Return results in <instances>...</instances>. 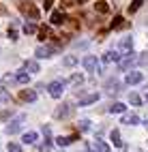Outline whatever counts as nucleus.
I'll use <instances>...</instances> for the list:
<instances>
[{
  "instance_id": "f257e3e1",
  "label": "nucleus",
  "mask_w": 148,
  "mask_h": 152,
  "mask_svg": "<svg viewBox=\"0 0 148 152\" xmlns=\"http://www.w3.org/2000/svg\"><path fill=\"white\" fill-rule=\"evenodd\" d=\"M19 11H22L24 15H28L30 19H34V22H37L39 17H41V13H39V9H37V7H34L32 2H28V0H24V2H19Z\"/></svg>"
},
{
  "instance_id": "f03ea898",
  "label": "nucleus",
  "mask_w": 148,
  "mask_h": 152,
  "mask_svg": "<svg viewBox=\"0 0 148 152\" xmlns=\"http://www.w3.org/2000/svg\"><path fill=\"white\" fill-rule=\"evenodd\" d=\"M71 114H73V105H71V103H62V105H58V107L54 109V118H56V120L69 118Z\"/></svg>"
},
{
  "instance_id": "7ed1b4c3",
  "label": "nucleus",
  "mask_w": 148,
  "mask_h": 152,
  "mask_svg": "<svg viewBox=\"0 0 148 152\" xmlns=\"http://www.w3.org/2000/svg\"><path fill=\"white\" fill-rule=\"evenodd\" d=\"M47 90H49V94H52L54 99H60L62 92H64V82H52L47 86Z\"/></svg>"
},
{
  "instance_id": "20e7f679",
  "label": "nucleus",
  "mask_w": 148,
  "mask_h": 152,
  "mask_svg": "<svg viewBox=\"0 0 148 152\" xmlns=\"http://www.w3.org/2000/svg\"><path fill=\"white\" fill-rule=\"evenodd\" d=\"M24 120H26V116H17L13 122H9V126H7V133L9 135H15L19 129H22V124H24Z\"/></svg>"
},
{
  "instance_id": "39448f33",
  "label": "nucleus",
  "mask_w": 148,
  "mask_h": 152,
  "mask_svg": "<svg viewBox=\"0 0 148 152\" xmlns=\"http://www.w3.org/2000/svg\"><path fill=\"white\" fill-rule=\"evenodd\" d=\"M82 64H84L86 71H90V73L99 71V62H97V58H95V56H86V58L82 60Z\"/></svg>"
},
{
  "instance_id": "423d86ee",
  "label": "nucleus",
  "mask_w": 148,
  "mask_h": 152,
  "mask_svg": "<svg viewBox=\"0 0 148 152\" xmlns=\"http://www.w3.org/2000/svg\"><path fill=\"white\" fill-rule=\"evenodd\" d=\"M37 58H49L52 54H56V47H52V45H41V47H37Z\"/></svg>"
},
{
  "instance_id": "0eeeda50",
  "label": "nucleus",
  "mask_w": 148,
  "mask_h": 152,
  "mask_svg": "<svg viewBox=\"0 0 148 152\" xmlns=\"http://www.w3.org/2000/svg\"><path fill=\"white\" fill-rule=\"evenodd\" d=\"M144 79V75L140 73V71H131V73H127V77H125V82L129 84V86H133V84H140Z\"/></svg>"
},
{
  "instance_id": "6e6552de",
  "label": "nucleus",
  "mask_w": 148,
  "mask_h": 152,
  "mask_svg": "<svg viewBox=\"0 0 148 152\" xmlns=\"http://www.w3.org/2000/svg\"><path fill=\"white\" fill-rule=\"evenodd\" d=\"M103 62H120V54L116 49H110V52L103 54Z\"/></svg>"
},
{
  "instance_id": "1a4fd4ad",
  "label": "nucleus",
  "mask_w": 148,
  "mask_h": 152,
  "mask_svg": "<svg viewBox=\"0 0 148 152\" xmlns=\"http://www.w3.org/2000/svg\"><path fill=\"white\" fill-rule=\"evenodd\" d=\"M64 19H67V15L62 11H54L52 13V24L54 26H64Z\"/></svg>"
},
{
  "instance_id": "9d476101",
  "label": "nucleus",
  "mask_w": 148,
  "mask_h": 152,
  "mask_svg": "<svg viewBox=\"0 0 148 152\" xmlns=\"http://www.w3.org/2000/svg\"><path fill=\"white\" fill-rule=\"evenodd\" d=\"M131 49H133V41H131V39H129V37L120 39V52H122V54H129Z\"/></svg>"
},
{
  "instance_id": "9b49d317",
  "label": "nucleus",
  "mask_w": 148,
  "mask_h": 152,
  "mask_svg": "<svg viewBox=\"0 0 148 152\" xmlns=\"http://www.w3.org/2000/svg\"><path fill=\"white\" fill-rule=\"evenodd\" d=\"M19 99H22V101H28V103H32V101L37 99V92H34V90H22V92H19Z\"/></svg>"
},
{
  "instance_id": "f8f14e48",
  "label": "nucleus",
  "mask_w": 148,
  "mask_h": 152,
  "mask_svg": "<svg viewBox=\"0 0 148 152\" xmlns=\"http://www.w3.org/2000/svg\"><path fill=\"white\" fill-rule=\"evenodd\" d=\"M92 148H95V152H112V148L105 144V141H101V139H97L95 144H92Z\"/></svg>"
},
{
  "instance_id": "ddd939ff",
  "label": "nucleus",
  "mask_w": 148,
  "mask_h": 152,
  "mask_svg": "<svg viewBox=\"0 0 148 152\" xmlns=\"http://www.w3.org/2000/svg\"><path fill=\"white\" fill-rule=\"evenodd\" d=\"M95 11H97V13H101V15H107V13H110V7H107L105 0H99V2L95 4Z\"/></svg>"
},
{
  "instance_id": "4468645a",
  "label": "nucleus",
  "mask_w": 148,
  "mask_h": 152,
  "mask_svg": "<svg viewBox=\"0 0 148 152\" xmlns=\"http://www.w3.org/2000/svg\"><path fill=\"white\" fill-rule=\"evenodd\" d=\"M137 122H140V118H137L135 114H125V116H122V124L133 126V124H137Z\"/></svg>"
},
{
  "instance_id": "2eb2a0df",
  "label": "nucleus",
  "mask_w": 148,
  "mask_h": 152,
  "mask_svg": "<svg viewBox=\"0 0 148 152\" xmlns=\"http://www.w3.org/2000/svg\"><path fill=\"white\" fill-rule=\"evenodd\" d=\"M75 139H77V135H71V137H62V135H60V137L56 139V144H58V146H69V144H73Z\"/></svg>"
},
{
  "instance_id": "dca6fc26",
  "label": "nucleus",
  "mask_w": 148,
  "mask_h": 152,
  "mask_svg": "<svg viewBox=\"0 0 148 152\" xmlns=\"http://www.w3.org/2000/svg\"><path fill=\"white\" fill-rule=\"evenodd\" d=\"M24 71H30V73H39V64L34 60H26L24 62Z\"/></svg>"
},
{
  "instance_id": "f3484780",
  "label": "nucleus",
  "mask_w": 148,
  "mask_h": 152,
  "mask_svg": "<svg viewBox=\"0 0 148 152\" xmlns=\"http://www.w3.org/2000/svg\"><path fill=\"white\" fill-rule=\"evenodd\" d=\"M97 101H99V94L95 92V94H88V96L80 99V105H90V103H97Z\"/></svg>"
},
{
  "instance_id": "a211bd4d",
  "label": "nucleus",
  "mask_w": 148,
  "mask_h": 152,
  "mask_svg": "<svg viewBox=\"0 0 148 152\" xmlns=\"http://www.w3.org/2000/svg\"><path fill=\"white\" fill-rule=\"evenodd\" d=\"M15 82L17 84H28V82H30V75H28L26 71H19V73L15 75Z\"/></svg>"
},
{
  "instance_id": "6ab92c4d",
  "label": "nucleus",
  "mask_w": 148,
  "mask_h": 152,
  "mask_svg": "<svg viewBox=\"0 0 148 152\" xmlns=\"http://www.w3.org/2000/svg\"><path fill=\"white\" fill-rule=\"evenodd\" d=\"M22 141H24V144H34V141H37V133H34V131H28V133H24Z\"/></svg>"
},
{
  "instance_id": "aec40b11",
  "label": "nucleus",
  "mask_w": 148,
  "mask_h": 152,
  "mask_svg": "<svg viewBox=\"0 0 148 152\" xmlns=\"http://www.w3.org/2000/svg\"><path fill=\"white\" fill-rule=\"evenodd\" d=\"M112 141H114V146H116V148H120V150H125V146H122V141H120V133H118L116 129L112 131Z\"/></svg>"
},
{
  "instance_id": "412c9836",
  "label": "nucleus",
  "mask_w": 148,
  "mask_h": 152,
  "mask_svg": "<svg viewBox=\"0 0 148 152\" xmlns=\"http://www.w3.org/2000/svg\"><path fill=\"white\" fill-rule=\"evenodd\" d=\"M127 56H129V58H127V60H122V62H120V69H122V71H125V69H129V66H131V64L135 62V58H133V54H131V52L127 54Z\"/></svg>"
},
{
  "instance_id": "4be33fe9",
  "label": "nucleus",
  "mask_w": 148,
  "mask_h": 152,
  "mask_svg": "<svg viewBox=\"0 0 148 152\" xmlns=\"http://www.w3.org/2000/svg\"><path fill=\"white\" fill-rule=\"evenodd\" d=\"M110 26H112L114 30H118V28H125V19H122L120 15H116V17H114V22H112Z\"/></svg>"
},
{
  "instance_id": "5701e85b",
  "label": "nucleus",
  "mask_w": 148,
  "mask_h": 152,
  "mask_svg": "<svg viewBox=\"0 0 148 152\" xmlns=\"http://www.w3.org/2000/svg\"><path fill=\"white\" fill-rule=\"evenodd\" d=\"M105 86H107V90H110V92H118V90H120V84H118L116 79H110Z\"/></svg>"
},
{
  "instance_id": "b1692460",
  "label": "nucleus",
  "mask_w": 148,
  "mask_h": 152,
  "mask_svg": "<svg viewBox=\"0 0 148 152\" xmlns=\"http://www.w3.org/2000/svg\"><path fill=\"white\" fill-rule=\"evenodd\" d=\"M62 64H64V66H75V64H77V56H67V58L62 60Z\"/></svg>"
},
{
  "instance_id": "393cba45",
  "label": "nucleus",
  "mask_w": 148,
  "mask_h": 152,
  "mask_svg": "<svg viewBox=\"0 0 148 152\" xmlns=\"http://www.w3.org/2000/svg\"><path fill=\"white\" fill-rule=\"evenodd\" d=\"M110 111H112V114H122V111H125V105H122V103H114V105H110Z\"/></svg>"
},
{
  "instance_id": "a878e982",
  "label": "nucleus",
  "mask_w": 148,
  "mask_h": 152,
  "mask_svg": "<svg viewBox=\"0 0 148 152\" xmlns=\"http://www.w3.org/2000/svg\"><path fill=\"white\" fill-rule=\"evenodd\" d=\"M142 2H144V0H133V2L129 4V13H135V11H140Z\"/></svg>"
},
{
  "instance_id": "bb28decb",
  "label": "nucleus",
  "mask_w": 148,
  "mask_h": 152,
  "mask_svg": "<svg viewBox=\"0 0 148 152\" xmlns=\"http://www.w3.org/2000/svg\"><path fill=\"white\" fill-rule=\"evenodd\" d=\"M7 150H9V152H22V146L15 144V141H9V144H7Z\"/></svg>"
},
{
  "instance_id": "cd10ccee",
  "label": "nucleus",
  "mask_w": 148,
  "mask_h": 152,
  "mask_svg": "<svg viewBox=\"0 0 148 152\" xmlns=\"http://www.w3.org/2000/svg\"><path fill=\"white\" fill-rule=\"evenodd\" d=\"M49 34H52V32H49V28H39V39H41V41H45V39L49 37Z\"/></svg>"
},
{
  "instance_id": "c85d7f7f",
  "label": "nucleus",
  "mask_w": 148,
  "mask_h": 152,
  "mask_svg": "<svg viewBox=\"0 0 148 152\" xmlns=\"http://www.w3.org/2000/svg\"><path fill=\"white\" fill-rule=\"evenodd\" d=\"M77 129H80L82 133H86V131H90V122H88V120H82V122L77 124Z\"/></svg>"
},
{
  "instance_id": "c756f323",
  "label": "nucleus",
  "mask_w": 148,
  "mask_h": 152,
  "mask_svg": "<svg viewBox=\"0 0 148 152\" xmlns=\"http://www.w3.org/2000/svg\"><path fill=\"white\" fill-rule=\"evenodd\" d=\"M129 101H131V105H140V103H142L140 94H135V92H131V94H129Z\"/></svg>"
},
{
  "instance_id": "7c9ffc66",
  "label": "nucleus",
  "mask_w": 148,
  "mask_h": 152,
  "mask_svg": "<svg viewBox=\"0 0 148 152\" xmlns=\"http://www.w3.org/2000/svg\"><path fill=\"white\" fill-rule=\"evenodd\" d=\"M24 32H26V34L37 32V26H34V24H24Z\"/></svg>"
},
{
  "instance_id": "2f4dec72",
  "label": "nucleus",
  "mask_w": 148,
  "mask_h": 152,
  "mask_svg": "<svg viewBox=\"0 0 148 152\" xmlns=\"http://www.w3.org/2000/svg\"><path fill=\"white\" fill-rule=\"evenodd\" d=\"M82 82H84V75H82V73L71 75V84H82Z\"/></svg>"
},
{
  "instance_id": "473e14b6",
  "label": "nucleus",
  "mask_w": 148,
  "mask_h": 152,
  "mask_svg": "<svg viewBox=\"0 0 148 152\" xmlns=\"http://www.w3.org/2000/svg\"><path fill=\"white\" fill-rule=\"evenodd\" d=\"M135 62H140V64H148V52H144V54H140V58L135 60Z\"/></svg>"
},
{
  "instance_id": "72a5a7b5",
  "label": "nucleus",
  "mask_w": 148,
  "mask_h": 152,
  "mask_svg": "<svg viewBox=\"0 0 148 152\" xmlns=\"http://www.w3.org/2000/svg\"><path fill=\"white\" fill-rule=\"evenodd\" d=\"M86 0H64V7H73V4H84Z\"/></svg>"
},
{
  "instance_id": "f704fd0d",
  "label": "nucleus",
  "mask_w": 148,
  "mask_h": 152,
  "mask_svg": "<svg viewBox=\"0 0 148 152\" xmlns=\"http://www.w3.org/2000/svg\"><path fill=\"white\" fill-rule=\"evenodd\" d=\"M9 116H13V111H11V109H4V111H0V120H7Z\"/></svg>"
},
{
  "instance_id": "c9c22d12",
  "label": "nucleus",
  "mask_w": 148,
  "mask_h": 152,
  "mask_svg": "<svg viewBox=\"0 0 148 152\" xmlns=\"http://www.w3.org/2000/svg\"><path fill=\"white\" fill-rule=\"evenodd\" d=\"M9 39H11V41H17V32H15V28H9Z\"/></svg>"
},
{
  "instance_id": "e433bc0d",
  "label": "nucleus",
  "mask_w": 148,
  "mask_h": 152,
  "mask_svg": "<svg viewBox=\"0 0 148 152\" xmlns=\"http://www.w3.org/2000/svg\"><path fill=\"white\" fill-rule=\"evenodd\" d=\"M43 2H45V9H49V7L54 4V0H43Z\"/></svg>"
},
{
  "instance_id": "4c0bfd02",
  "label": "nucleus",
  "mask_w": 148,
  "mask_h": 152,
  "mask_svg": "<svg viewBox=\"0 0 148 152\" xmlns=\"http://www.w3.org/2000/svg\"><path fill=\"white\" fill-rule=\"evenodd\" d=\"M146 129H148V118H146Z\"/></svg>"
},
{
  "instance_id": "58836bf2",
  "label": "nucleus",
  "mask_w": 148,
  "mask_h": 152,
  "mask_svg": "<svg viewBox=\"0 0 148 152\" xmlns=\"http://www.w3.org/2000/svg\"><path fill=\"white\" fill-rule=\"evenodd\" d=\"M146 101H148V92H146Z\"/></svg>"
},
{
  "instance_id": "ea45409f",
  "label": "nucleus",
  "mask_w": 148,
  "mask_h": 152,
  "mask_svg": "<svg viewBox=\"0 0 148 152\" xmlns=\"http://www.w3.org/2000/svg\"><path fill=\"white\" fill-rule=\"evenodd\" d=\"M0 101H2V96H0Z\"/></svg>"
}]
</instances>
